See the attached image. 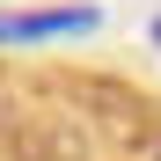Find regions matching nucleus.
I'll use <instances>...</instances> for the list:
<instances>
[{
	"label": "nucleus",
	"instance_id": "2",
	"mask_svg": "<svg viewBox=\"0 0 161 161\" xmlns=\"http://www.w3.org/2000/svg\"><path fill=\"white\" fill-rule=\"evenodd\" d=\"M154 44H161V15H154Z\"/></svg>",
	"mask_w": 161,
	"mask_h": 161
},
{
	"label": "nucleus",
	"instance_id": "1",
	"mask_svg": "<svg viewBox=\"0 0 161 161\" xmlns=\"http://www.w3.org/2000/svg\"><path fill=\"white\" fill-rule=\"evenodd\" d=\"M95 8H37V15H0V44H37V37H88Z\"/></svg>",
	"mask_w": 161,
	"mask_h": 161
}]
</instances>
